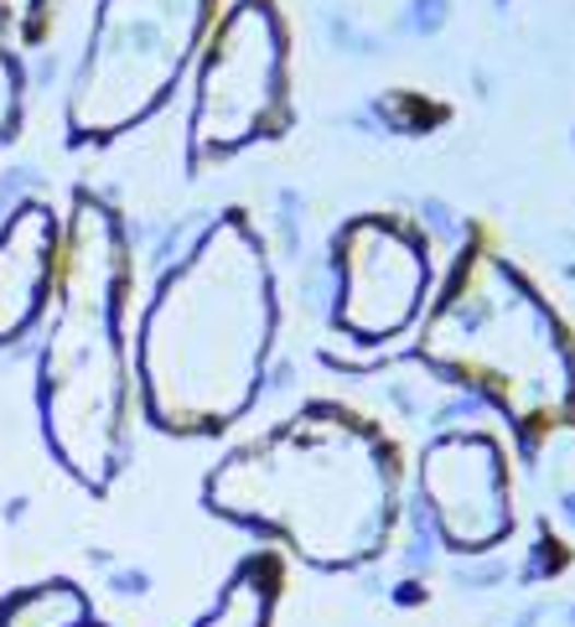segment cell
Masks as SVG:
<instances>
[{
	"label": "cell",
	"instance_id": "obj_1",
	"mask_svg": "<svg viewBox=\"0 0 575 627\" xmlns=\"http://www.w3.org/2000/svg\"><path fill=\"white\" fill-rule=\"evenodd\" d=\"M280 337L270 244L244 208L202 223L161 280L130 337L136 405L161 436L234 431L259 405Z\"/></svg>",
	"mask_w": 575,
	"mask_h": 627
},
{
	"label": "cell",
	"instance_id": "obj_2",
	"mask_svg": "<svg viewBox=\"0 0 575 627\" xmlns=\"http://www.w3.org/2000/svg\"><path fill=\"white\" fill-rule=\"evenodd\" d=\"M202 509L312 570H368L399 539L404 462L368 415L312 399L223 451L202 477Z\"/></svg>",
	"mask_w": 575,
	"mask_h": 627
},
{
	"label": "cell",
	"instance_id": "obj_3",
	"mask_svg": "<svg viewBox=\"0 0 575 627\" xmlns=\"http://www.w3.org/2000/svg\"><path fill=\"white\" fill-rule=\"evenodd\" d=\"M130 286L136 259L115 202L73 187L62 208L58 286L42 316L37 420L42 441L83 492H104L130 467L136 363H130Z\"/></svg>",
	"mask_w": 575,
	"mask_h": 627
},
{
	"label": "cell",
	"instance_id": "obj_4",
	"mask_svg": "<svg viewBox=\"0 0 575 627\" xmlns=\"http://www.w3.org/2000/svg\"><path fill=\"white\" fill-rule=\"evenodd\" d=\"M415 363L503 415L529 456L575 426V333L488 234L467 239L436 280Z\"/></svg>",
	"mask_w": 575,
	"mask_h": 627
},
{
	"label": "cell",
	"instance_id": "obj_5",
	"mask_svg": "<svg viewBox=\"0 0 575 627\" xmlns=\"http://www.w3.org/2000/svg\"><path fill=\"white\" fill-rule=\"evenodd\" d=\"M219 0H99L62 98L73 151L109 146L156 119L192 73Z\"/></svg>",
	"mask_w": 575,
	"mask_h": 627
},
{
	"label": "cell",
	"instance_id": "obj_6",
	"mask_svg": "<svg viewBox=\"0 0 575 627\" xmlns=\"http://www.w3.org/2000/svg\"><path fill=\"white\" fill-rule=\"evenodd\" d=\"M187 109V172L234 161L259 140L291 130V26L280 0H228L202 37L192 62Z\"/></svg>",
	"mask_w": 575,
	"mask_h": 627
},
{
	"label": "cell",
	"instance_id": "obj_7",
	"mask_svg": "<svg viewBox=\"0 0 575 627\" xmlns=\"http://www.w3.org/2000/svg\"><path fill=\"white\" fill-rule=\"evenodd\" d=\"M431 239L404 213H357L332 234V333L353 348L415 337L436 295Z\"/></svg>",
	"mask_w": 575,
	"mask_h": 627
},
{
	"label": "cell",
	"instance_id": "obj_8",
	"mask_svg": "<svg viewBox=\"0 0 575 627\" xmlns=\"http://www.w3.org/2000/svg\"><path fill=\"white\" fill-rule=\"evenodd\" d=\"M415 498L446 555H493L518 530L508 446L488 426L431 436L415 462Z\"/></svg>",
	"mask_w": 575,
	"mask_h": 627
},
{
	"label": "cell",
	"instance_id": "obj_9",
	"mask_svg": "<svg viewBox=\"0 0 575 627\" xmlns=\"http://www.w3.org/2000/svg\"><path fill=\"white\" fill-rule=\"evenodd\" d=\"M62 259V213L42 197H21L0 218V353L42 327Z\"/></svg>",
	"mask_w": 575,
	"mask_h": 627
},
{
	"label": "cell",
	"instance_id": "obj_10",
	"mask_svg": "<svg viewBox=\"0 0 575 627\" xmlns=\"http://www.w3.org/2000/svg\"><path fill=\"white\" fill-rule=\"evenodd\" d=\"M280 591H285V566H280L275 549H255L244 555L223 591L213 596V607L202 612L192 627H275Z\"/></svg>",
	"mask_w": 575,
	"mask_h": 627
},
{
	"label": "cell",
	"instance_id": "obj_11",
	"mask_svg": "<svg viewBox=\"0 0 575 627\" xmlns=\"http://www.w3.org/2000/svg\"><path fill=\"white\" fill-rule=\"evenodd\" d=\"M0 627H104L94 612V596L68 581V576H47L32 587H16L0 596Z\"/></svg>",
	"mask_w": 575,
	"mask_h": 627
},
{
	"label": "cell",
	"instance_id": "obj_12",
	"mask_svg": "<svg viewBox=\"0 0 575 627\" xmlns=\"http://www.w3.org/2000/svg\"><path fill=\"white\" fill-rule=\"evenodd\" d=\"M26 119V58H21V11L0 0V151L21 136Z\"/></svg>",
	"mask_w": 575,
	"mask_h": 627
}]
</instances>
